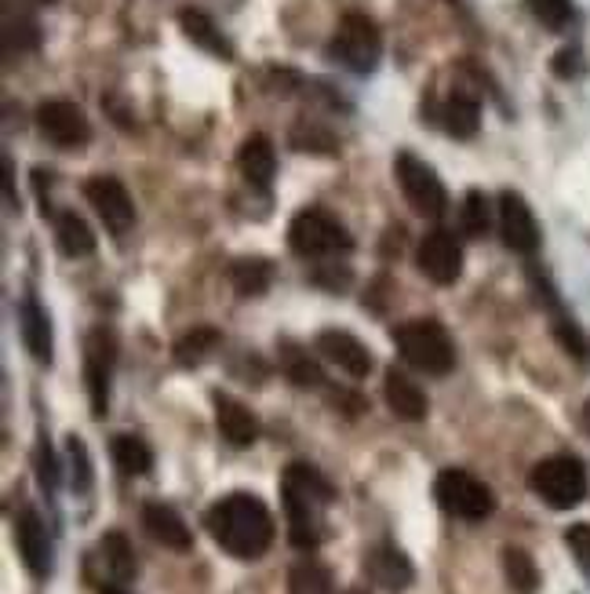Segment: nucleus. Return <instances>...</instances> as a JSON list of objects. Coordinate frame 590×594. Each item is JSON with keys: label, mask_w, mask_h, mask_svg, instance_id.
<instances>
[{"label": "nucleus", "mask_w": 590, "mask_h": 594, "mask_svg": "<svg viewBox=\"0 0 590 594\" xmlns=\"http://www.w3.org/2000/svg\"><path fill=\"white\" fill-rule=\"evenodd\" d=\"M205 525L212 540L227 550V555L252 561L263 558L274 544V514L260 496L252 493H230L208 507Z\"/></svg>", "instance_id": "f257e3e1"}, {"label": "nucleus", "mask_w": 590, "mask_h": 594, "mask_svg": "<svg viewBox=\"0 0 590 594\" xmlns=\"http://www.w3.org/2000/svg\"><path fill=\"white\" fill-rule=\"evenodd\" d=\"M281 500L288 511V536L296 547H317L325 533V507L336 500V489L317 466L292 463L281 478Z\"/></svg>", "instance_id": "f03ea898"}, {"label": "nucleus", "mask_w": 590, "mask_h": 594, "mask_svg": "<svg viewBox=\"0 0 590 594\" xmlns=\"http://www.w3.org/2000/svg\"><path fill=\"white\" fill-rule=\"evenodd\" d=\"M394 343L405 362L426 376H448L456 368V343L448 328L434 317H416V322L394 328Z\"/></svg>", "instance_id": "7ed1b4c3"}, {"label": "nucleus", "mask_w": 590, "mask_h": 594, "mask_svg": "<svg viewBox=\"0 0 590 594\" xmlns=\"http://www.w3.org/2000/svg\"><path fill=\"white\" fill-rule=\"evenodd\" d=\"M532 493L554 511H573L587 496V466L576 456H546L529 474Z\"/></svg>", "instance_id": "20e7f679"}, {"label": "nucleus", "mask_w": 590, "mask_h": 594, "mask_svg": "<svg viewBox=\"0 0 590 594\" xmlns=\"http://www.w3.org/2000/svg\"><path fill=\"white\" fill-rule=\"evenodd\" d=\"M288 245L303 259H328V256H339V252H350L353 238L325 208H306L299 211L292 227H288Z\"/></svg>", "instance_id": "39448f33"}, {"label": "nucleus", "mask_w": 590, "mask_h": 594, "mask_svg": "<svg viewBox=\"0 0 590 594\" xmlns=\"http://www.w3.org/2000/svg\"><path fill=\"white\" fill-rule=\"evenodd\" d=\"M434 496L448 514L463 518V522H485V518L496 511V493H492L478 474L459 471V466H448V471L437 474Z\"/></svg>", "instance_id": "423d86ee"}, {"label": "nucleus", "mask_w": 590, "mask_h": 594, "mask_svg": "<svg viewBox=\"0 0 590 594\" xmlns=\"http://www.w3.org/2000/svg\"><path fill=\"white\" fill-rule=\"evenodd\" d=\"M328 56L353 73H372L383 56L380 26H375L369 15H358V12L342 15V23L336 26V34H332Z\"/></svg>", "instance_id": "0eeeda50"}, {"label": "nucleus", "mask_w": 590, "mask_h": 594, "mask_svg": "<svg viewBox=\"0 0 590 594\" xmlns=\"http://www.w3.org/2000/svg\"><path fill=\"white\" fill-rule=\"evenodd\" d=\"M394 175H398L405 201H409L420 216H442L445 205H448V194H445V183L437 179L431 165L405 150V154H398V161H394Z\"/></svg>", "instance_id": "6e6552de"}, {"label": "nucleus", "mask_w": 590, "mask_h": 594, "mask_svg": "<svg viewBox=\"0 0 590 594\" xmlns=\"http://www.w3.org/2000/svg\"><path fill=\"white\" fill-rule=\"evenodd\" d=\"M84 197L88 205L99 211V219L106 222L110 233H128L135 222V201L128 194V186L113 175H92L84 183Z\"/></svg>", "instance_id": "1a4fd4ad"}, {"label": "nucleus", "mask_w": 590, "mask_h": 594, "mask_svg": "<svg viewBox=\"0 0 590 594\" xmlns=\"http://www.w3.org/2000/svg\"><path fill=\"white\" fill-rule=\"evenodd\" d=\"M113 336L106 328H95L84 343V384H88V398H92V412L95 416H106L110 409V373H113Z\"/></svg>", "instance_id": "9d476101"}, {"label": "nucleus", "mask_w": 590, "mask_h": 594, "mask_svg": "<svg viewBox=\"0 0 590 594\" xmlns=\"http://www.w3.org/2000/svg\"><path fill=\"white\" fill-rule=\"evenodd\" d=\"M37 129L56 146H84L92 140L88 113L70 99H48L37 106Z\"/></svg>", "instance_id": "9b49d317"}, {"label": "nucleus", "mask_w": 590, "mask_h": 594, "mask_svg": "<svg viewBox=\"0 0 590 594\" xmlns=\"http://www.w3.org/2000/svg\"><path fill=\"white\" fill-rule=\"evenodd\" d=\"M416 267L434 284H456L463 274V248L448 230H431L416 248Z\"/></svg>", "instance_id": "f8f14e48"}, {"label": "nucleus", "mask_w": 590, "mask_h": 594, "mask_svg": "<svg viewBox=\"0 0 590 594\" xmlns=\"http://www.w3.org/2000/svg\"><path fill=\"white\" fill-rule=\"evenodd\" d=\"M499 238L510 252H521V256H532L540 248V222H535L529 201L514 190L499 194Z\"/></svg>", "instance_id": "ddd939ff"}, {"label": "nucleus", "mask_w": 590, "mask_h": 594, "mask_svg": "<svg viewBox=\"0 0 590 594\" xmlns=\"http://www.w3.org/2000/svg\"><path fill=\"white\" fill-rule=\"evenodd\" d=\"M317 354L353 379H364L372 373V350L364 347L358 336L342 332V328H325V332L317 336Z\"/></svg>", "instance_id": "4468645a"}, {"label": "nucleus", "mask_w": 590, "mask_h": 594, "mask_svg": "<svg viewBox=\"0 0 590 594\" xmlns=\"http://www.w3.org/2000/svg\"><path fill=\"white\" fill-rule=\"evenodd\" d=\"M15 547L19 555H23L26 569L34 572L37 580H45L51 572V540L34 507H26V511L15 518Z\"/></svg>", "instance_id": "2eb2a0df"}, {"label": "nucleus", "mask_w": 590, "mask_h": 594, "mask_svg": "<svg viewBox=\"0 0 590 594\" xmlns=\"http://www.w3.org/2000/svg\"><path fill=\"white\" fill-rule=\"evenodd\" d=\"M19 336H23V347L29 350L34 362L51 365V354H56V343H51V317L34 292L19 303Z\"/></svg>", "instance_id": "dca6fc26"}, {"label": "nucleus", "mask_w": 590, "mask_h": 594, "mask_svg": "<svg viewBox=\"0 0 590 594\" xmlns=\"http://www.w3.org/2000/svg\"><path fill=\"white\" fill-rule=\"evenodd\" d=\"M212 405H216V427H219L222 438L233 445V449H249V445L260 438V420H255L252 409L241 405L238 398L216 395V398H212Z\"/></svg>", "instance_id": "f3484780"}, {"label": "nucleus", "mask_w": 590, "mask_h": 594, "mask_svg": "<svg viewBox=\"0 0 590 594\" xmlns=\"http://www.w3.org/2000/svg\"><path fill=\"white\" fill-rule=\"evenodd\" d=\"M143 525H146V533L154 536L160 547H168V550H190L193 547L190 525L182 522L176 507H168V504H160V500H149L143 507Z\"/></svg>", "instance_id": "a211bd4d"}, {"label": "nucleus", "mask_w": 590, "mask_h": 594, "mask_svg": "<svg viewBox=\"0 0 590 594\" xmlns=\"http://www.w3.org/2000/svg\"><path fill=\"white\" fill-rule=\"evenodd\" d=\"M383 395H386V405H390V412L398 420H405V423L426 420V409H431V401H426L423 390L416 387L405 373H398V368H390V373H386Z\"/></svg>", "instance_id": "6ab92c4d"}, {"label": "nucleus", "mask_w": 590, "mask_h": 594, "mask_svg": "<svg viewBox=\"0 0 590 594\" xmlns=\"http://www.w3.org/2000/svg\"><path fill=\"white\" fill-rule=\"evenodd\" d=\"M364 569H369V577L380 583V587L386 591H401V587H409L412 583V561L401 555L398 547H390V544H383V547H375L369 558H364Z\"/></svg>", "instance_id": "aec40b11"}, {"label": "nucleus", "mask_w": 590, "mask_h": 594, "mask_svg": "<svg viewBox=\"0 0 590 594\" xmlns=\"http://www.w3.org/2000/svg\"><path fill=\"white\" fill-rule=\"evenodd\" d=\"M238 168H241V175L249 179L252 186H270V179L277 172V150H274V143L266 140L263 132L249 135V140L241 143V150H238Z\"/></svg>", "instance_id": "412c9836"}, {"label": "nucleus", "mask_w": 590, "mask_h": 594, "mask_svg": "<svg viewBox=\"0 0 590 594\" xmlns=\"http://www.w3.org/2000/svg\"><path fill=\"white\" fill-rule=\"evenodd\" d=\"M277 354H281V373L292 379L296 387H321L325 384V373H321V362L310 357L306 347H299L296 339H277Z\"/></svg>", "instance_id": "4be33fe9"}, {"label": "nucleus", "mask_w": 590, "mask_h": 594, "mask_svg": "<svg viewBox=\"0 0 590 594\" xmlns=\"http://www.w3.org/2000/svg\"><path fill=\"white\" fill-rule=\"evenodd\" d=\"M179 29H182V34H186L201 51H208V56H216V59H233L230 40L222 37V29H219L216 23H212V19H208L205 12H193V8H186V12L179 15Z\"/></svg>", "instance_id": "5701e85b"}, {"label": "nucleus", "mask_w": 590, "mask_h": 594, "mask_svg": "<svg viewBox=\"0 0 590 594\" xmlns=\"http://www.w3.org/2000/svg\"><path fill=\"white\" fill-rule=\"evenodd\" d=\"M442 124L453 140H470L481 124V102L467 92H453L442 106Z\"/></svg>", "instance_id": "b1692460"}, {"label": "nucleus", "mask_w": 590, "mask_h": 594, "mask_svg": "<svg viewBox=\"0 0 590 594\" xmlns=\"http://www.w3.org/2000/svg\"><path fill=\"white\" fill-rule=\"evenodd\" d=\"M56 241H59L62 256H70V259H84L95 252V233L77 211H59L56 216Z\"/></svg>", "instance_id": "393cba45"}, {"label": "nucleus", "mask_w": 590, "mask_h": 594, "mask_svg": "<svg viewBox=\"0 0 590 594\" xmlns=\"http://www.w3.org/2000/svg\"><path fill=\"white\" fill-rule=\"evenodd\" d=\"M219 343H222V336H219L216 325H197L176 343V362L179 365H201L216 354Z\"/></svg>", "instance_id": "a878e982"}, {"label": "nucleus", "mask_w": 590, "mask_h": 594, "mask_svg": "<svg viewBox=\"0 0 590 594\" xmlns=\"http://www.w3.org/2000/svg\"><path fill=\"white\" fill-rule=\"evenodd\" d=\"M99 555L106 561V569L113 572L117 580H132L135 577V550H132V540H128L121 529H110L103 540H99Z\"/></svg>", "instance_id": "bb28decb"}, {"label": "nucleus", "mask_w": 590, "mask_h": 594, "mask_svg": "<svg viewBox=\"0 0 590 594\" xmlns=\"http://www.w3.org/2000/svg\"><path fill=\"white\" fill-rule=\"evenodd\" d=\"M110 452H113V463L121 466L124 474H149V466H154V452H149V445L143 438H135V434H117L110 441Z\"/></svg>", "instance_id": "cd10ccee"}, {"label": "nucleus", "mask_w": 590, "mask_h": 594, "mask_svg": "<svg viewBox=\"0 0 590 594\" xmlns=\"http://www.w3.org/2000/svg\"><path fill=\"white\" fill-rule=\"evenodd\" d=\"M503 577L518 594H535L540 591V569H535V561L529 550L521 547H507L503 550Z\"/></svg>", "instance_id": "c85d7f7f"}, {"label": "nucleus", "mask_w": 590, "mask_h": 594, "mask_svg": "<svg viewBox=\"0 0 590 594\" xmlns=\"http://www.w3.org/2000/svg\"><path fill=\"white\" fill-rule=\"evenodd\" d=\"M230 284L233 292L244 295V300H255L270 289V263L266 259H238L230 267Z\"/></svg>", "instance_id": "c756f323"}, {"label": "nucleus", "mask_w": 590, "mask_h": 594, "mask_svg": "<svg viewBox=\"0 0 590 594\" xmlns=\"http://www.w3.org/2000/svg\"><path fill=\"white\" fill-rule=\"evenodd\" d=\"M288 591L292 594H332V572L317 561H299V566L288 572Z\"/></svg>", "instance_id": "7c9ffc66"}, {"label": "nucleus", "mask_w": 590, "mask_h": 594, "mask_svg": "<svg viewBox=\"0 0 590 594\" xmlns=\"http://www.w3.org/2000/svg\"><path fill=\"white\" fill-rule=\"evenodd\" d=\"M535 23H543L546 29H568L576 19L573 0H525Z\"/></svg>", "instance_id": "2f4dec72"}, {"label": "nucleus", "mask_w": 590, "mask_h": 594, "mask_svg": "<svg viewBox=\"0 0 590 594\" xmlns=\"http://www.w3.org/2000/svg\"><path fill=\"white\" fill-rule=\"evenodd\" d=\"M463 230L470 233V238H485L489 227H492V205L489 197L481 194V190H470V194L463 197Z\"/></svg>", "instance_id": "473e14b6"}, {"label": "nucleus", "mask_w": 590, "mask_h": 594, "mask_svg": "<svg viewBox=\"0 0 590 594\" xmlns=\"http://www.w3.org/2000/svg\"><path fill=\"white\" fill-rule=\"evenodd\" d=\"M554 339L562 343V350L565 354H573L576 362H590V339L583 336V328H579L576 322H568V317H562L557 314L554 317Z\"/></svg>", "instance_id": "72a5a7b5"}, {"label": "nucleus", "mask_w": 590, "mask_h": 594, "mask_svg": "<svg viewBox=\"0 0 590 594\" xmlns=\"http://www.w3.org/2000/svg\"><path fill=\"white\" fill-rule=\"evenodd\" d=\"M70 445V466H73V489L77 493H88L92 489V474H95V466H92V456L88 449H84V441L73 434V438L67 441Z\"/></svg>", "instance_id": "f704fd0d"}, {"label": "nucleus", "mask_w": 590, "mask_h": 594, "mask_svg": "<svg viewBox=\"0 0 590 594\" xmlns=\"http://www.w3.org/2000/svg\"><path fill=\"white\" fill-rule=\"evenodd\" d=\"M565 544L568 550L579 558V566H583V572L590 577V525L587 522H579V525H568L565 529Z\"/></svg>", "instance_id": "c9c22d12"}, {"label": "nucleus", "mask_w": 590, "mask_h": 594, "mask_svg": "<svg viewBox=\"0 0 590 594\" xmlns=\"http://www.w3.org/2000/svg\"><path fill=\"white\" fill-rule=\"evenodd\" d=\"M37 482L45 493H56V485H59V466H56V456L48 449V441H40V449H37Z\"/></svg>", "instance_id": "e433bc0d"}, {"label": "nucleus", "mask_w": 590, "mask_h": 594, "mask_svg": "<svg viewBox=\"0 0 590 594\" xmlns=\"http://www.w3.org/2000/svg\"><path fill=\"white\" fill-rule=\"evenodd\" d=\"M551 66H554V73H557L562 81H573L576 73H579V51H576V48H562V51L554 56Z\"/></svg>", "instance_id": "4c0bfd02"}, {"label": "nucleus", "mask_w": 590, "mask_h": 594, "mask_svg": "<svg viewBox=\"0 0 590 594\" xmlns=\"http://www.w3.org/2000/svg\"><path fill=\"white\" fill-rule=\"evenodd\" d=\"M4 197H8V208L23 211V201L15 194V172H12V161H8V157H4Z\"/></svg>", "instance_id": "58836bf2"}, {"label": "nucleus", "mask_w": 590, "mask_h": 594, "mask_svg": "<svg viewBox=\"0 0 590 594\" xmlns=\"http://www.w3.org/2000/svg\"><path fill=\"white\" fill-rule=\"evenodd\" d=\"M99 594H128V591H121V587H117V583H103Z\"/></svg>", "instance_id": "ea45409f"}, {"label": "nucleus", "mask_w": 590, "mask_h": 594, "mask_svg": "<svg viewBox=\"0 0 590 594\" xmlns=\"http://www.w3.org/2000/svg\"><path fill=\"white\" fill-rule=\"evenodd\" d=\"M579 416H583V431L590 434V398H587V405H583V412H579Z\"/></svg>", "instance_id": "a19ab883"}, {"label": "nucleus", "mask_w": 590, "mask_h": 594, "mask_svg": "<svg viewBox=\"0 0 590 594\" xmlns=\"http://www.w3.org/2000/svg\"><path fill=\"white\" fill-rule=\"evenodd\" d=\"M37 4H51V0H37Z\"/></svg>", "instance_id": "79ce46f5"}, {"label": "nucleus", "mask_w": 590, "mask_h": 594, "mask_svg": "<svg viewBox=\"0 0 590 594\" xmlns=\"http://www.w3.org/2000/svg\"><path fill=\"white\" fill-rule=\"evenodd\" d=\"M350 594H361V591H350Z\"/></svg>", "instance_id": "37998d69"}]
</instances>
